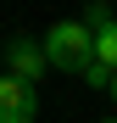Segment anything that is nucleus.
I'll return each instance as SVG.
<instances>
[{
  "instance_id": "nucleus-1",
  "label": "nucleus",
  "mask_w": 117,
  "mask_h": 123,
  "mask_svg": "<svg viewBox=\"0 0 117 123\" xmlns=\"http://www.w3.org/2000/svg\"><path fill=\"white\" fill-rule=\"evenodd\" d=\"M45 56H50V67L84 78V67L95 62V34L78 23V17H61L56 28H45Z\"/></svg>"
},
{
  "instance_id": "nucleus-2",
  "label": "nucleus",
  "mask_w": 117,
  "mask_h": 123,
  "mask_svg": "<svg viewBox=\"0 0 117 123\" xmlns=\"http://www.w3.org/2000/svg\"><path fill=\"white\" fill-rule=\"evenodd\" d=\"M6 67H11V78H22V84H39L45 73H56L50 56H45V39H28V34L6 39Z\"/></svg>"
},
{
  "instance_id": "nucleus-3",
  "label": "nucleus",
  "mask_w": 117,
  "mask_h": 123,
  "mask_svg": "<svg viewBox=\"0 0 117 123\" xmlns=\"http://www.w3.org/2000/svg\"><path fill=\"white\" fill-rule=\"evenodd\" d=\"M39 117V90L22 78H0V123H33Z\"/></svg>"
},
{
  "instance_id": "nucleus-4",
  "label": "nucleus",
  "mask_w": 117,
  "mask_h": 123,
  "mask_svg": "<svg viewBox=\"0 0 117 123\" xmlns=\"http://www.w3.org/2000/svg\"><path fill=\"white\" fill-rule=\"evenodd\" d=\"M95 62H100L106 73H117V23H111V28H100V34H95Z\"/></svg>"
},
{
  "instance_id": "nucleus-5",
  "label": "nucleus",
  "mask_w": 117,
  "mask_h": 123,
  "mask_svg": "<svg viewBox=\"0 0 117 123\" xmlns=\"http://www.w3.org/2000/svg\"><path fill=\"white\" fill-rule=\"evenodd\" d=\"M84 84H89V90H106V84H111V73L100 67V62H89V67H84Z\"/></svg>"
},
{
  "instance_id": "nucleus-6",
  "label": "nucleus",
  "mask_w": 117,
  "mask_h": 123,
  "mask_svg": "<svg viewBox=\"0 0 117 123\" xmlns=\"http://www.w3.org/2000/svg\"><path fill=\"white\" fill-rule=\"evenodd\" d=\"M106 95H111V106H117V73H111V84H106Z\"/></svg>"
},
{
  "instance_id": "nucleus-7",
  "label": "nucleus",
  "mask_w": 117,
  "mask_h": 123,
  "mask_svg": "<svg viewBox=\"0 0 117 123\" xmlns=\"http://www.w3.org/2000/svg\"><path fill=\"white\" fill-rule=\"evenodd\" d=\"M100 123H117V117H100Z\"/></svg>"
}]
</instances>
